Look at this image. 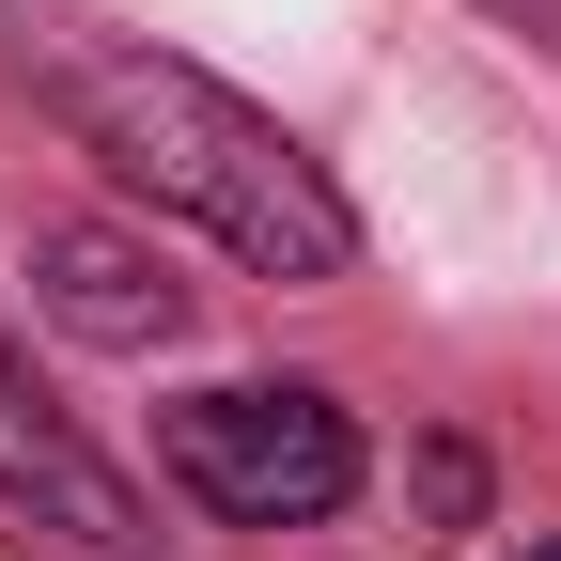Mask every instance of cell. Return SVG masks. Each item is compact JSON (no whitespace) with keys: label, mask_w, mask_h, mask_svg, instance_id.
I'll list each match as a JSON object with an SVG mask.
<instances>
[{"label":"cell","mask_w":561,"mask_h":561,"mask_svg":"<svg viewBox=\"0 0 561 561\" xmlns=\"http://www.w3.org/2000/svg\"><path fill=\"white\" fill-rule=\"evenodd\" d=\"M16 79L47 94V125L79 140L110 187H140L187 234H219L250 280H343V265H359V203L328 187V157H312L297 125H265L234 79L172 62L157 32L16 16Z\"/></svg>","instance_id":"cell-1"},{"label":"cell","mask_w":561,"mask_h":561,"mask_svg":"<svg viewBox=\"0 0 561 561\" xmlns=\"http://www.w3.org/2000/svg\"><path fill=\"white\" fill-rule=\"evenodd\" d=\"M157 468L187 483L203 515H234V530H312L359 500V421H343L328 390H187L157 421Z\"/></svg>","instance_id":"cell-2"},{"label":"cell","mask_w":561,"mask_h":561,"mask_svg":"<svg viewBox=\"0 0 561 561\" xmlns=\"http://www.w3.org/2000/svg\"><path fill=\"white\" fill-rule=\"evenodd\" d=\"M0 500H16L32 530H62V546H157V515H140V483L79 437V421L47 405V375L16 359V343H0Z\"/></svg>","instance_id":"cell-3"},{"label":"cell","mask_w":561,"mask_h":561,"mask_svg":"<svg viewBox=\"0 0 561 561\" xmlns=\"http://www.w3.org/2000/svg\"><path fill=\"white\" fill-rule=\"evenodd\" d=\"M32 297H47V328H79V343H172L187 328V280L140 250V234H94V219H62V234H32Z\"/></svg>","instance_id":"cell-4"},{"label":"cell","mask_w":561,"mask_h":561,"mask_svg":"<svg viewBox=\"0 0 561 561\" xmlns=\"http://www.w3.org/2000/svg\"><path fill=\"white\" fill-rule=\"evenodd\" d=\"M483 16H500V32H530V47L561 62V0H483Z\"/></svg>","instance_id":"cell-5"},{"label":"cell","mask_w":561,"mask_h":561,"mask_svg":"<svg viewBox=\"0 0 561 561\" xmlns=\"http://www.w3.org/2000/svg\"><path fill=\"white\" fill-rule=\"evenodd\" d=\"M515 561H561V546H515Z\"/></svg>","instance_id":"cell-6"}]
</instances>
